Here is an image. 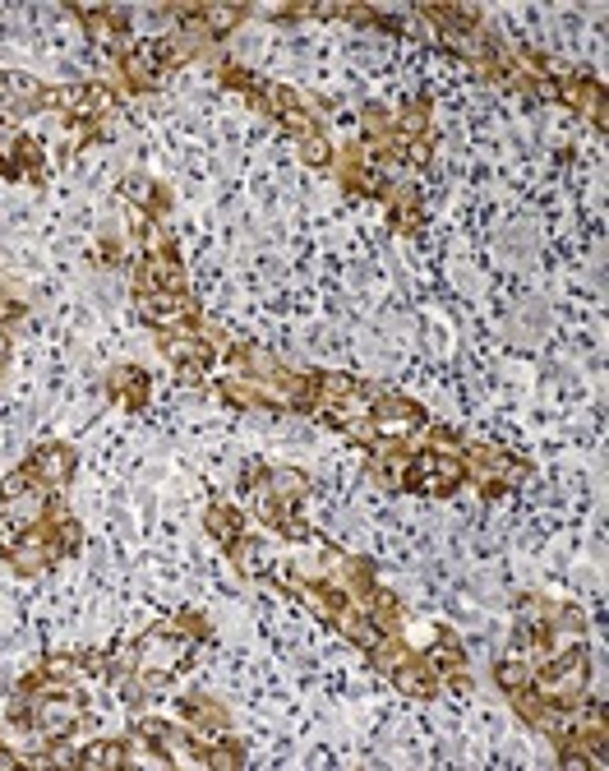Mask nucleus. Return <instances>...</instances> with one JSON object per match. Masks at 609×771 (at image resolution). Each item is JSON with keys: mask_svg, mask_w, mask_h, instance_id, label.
<instances>
[{"mask_svg": "<svg viewBox=\"0 0 609 771\" xmlns=\"http://www.w3.org/2000/svg\"><path fill=\"white\" fill-rule=\"evenodd\" d=\"M393 679H397V688H402V693H411V698H420V702H430L434 693H439V684H443L439 670H434L425 656H416V651H411V656L397 665Z\"/></svg>", "mask_w": 609, "mask_h": 771, "instance_id": "f03ea898", "label": "nucleus"}, {"mask_svg": "<svg viewBox=\"0 0 609 771\" xmlns=\"http://www.w3.org/2000/svg\"><path fill=\"white\" fill-rule=\"evenodd\" d=\"M10 361V333H5V328H0V365Z\"/></svg>", "mask_w": 609, "mask_h": 771, "instance_id": "4468645a", "label": "nucleus"}, {"mask_svg": "<svg viewBox=\"0 0 609 771\" xmlns=\"http://www.w3.org/2000/svg\"><path fill=\"white\" fill-rule=\"evenodd\" d=\"M203 527H208V536L222 545H231L236 536H245V518H240V508L231 504H213L208 513H203Z\"/></svg>", "mask_w": 609, "mask_h": 771, "instance_id": "0eeeda50", "label": "nucleus"}, {"mask_svg": "<svg viewBox=\"0 0 609 771\" xmlns=\"http://www.w3.org/2000/svg\"><path fill=\"white\" fill-rule=\"evenodd\" d=\"M167 628H176V633H185V638H190V642H203V638H208V619H203V615H194V610H180V615L171 619Z\"/></svg>", "mask_w": 609, "mask_h": 771, "instance_id": "9b49d317", "label": "nucleus"}, {"mask_svg": "<svg viewBox=\"0 0 609 771\" xmlns=\"http://www.w3.org/2000/svg\"><path fill=\"white\" fill-rule=\"evenodd\" d=\"M268 490L282 499V504H300L310 494V476L305 471H291V467H268Z\"/></svg>", "mask_w": 609, "mask_h": 771, "instance_id": "6e6552de", "label": "nucleus"}, {"mask_svg": "<svg viewBox=\"0 0 609 771\" xmlns=\"http://www.w3.org/2000/svg\"><path fill=\"white\" fill-rule=\"evenodd\" d=\"M425 448H430V453H439V458H462L466 439L457 430H448V425H425Z\"/></svg>", "mask_w": 609, "mask_h": 771, "instance_id": "1a4fd4ad", "label": "nucleus"}, {"mask_svg": "<svg viewBox=\"0 0 609 771\" xmlns=\"http://www.w3.org/2000/svg\"><path fill=\"white\" fill-rule=\"evenodd\" d=\"M130 762V744L125 739H93V744H84L79 753L70 758V767L79 771H120Z\"/></svg>", "mask_w": 609, "mask_h": 771, "instance_id": "20e7f679", "label": "nucleus"}, {"mask_svg": "<svg viewBox=\"0 0 609 771\" xmlns=\"http://www.w3.org/2000/svg\"><path fill=\"white\" fill-rule=\"evenodd\" d=\"M0 767L10 771V767H24V753H14L10 744H0Z\"/></svg>", "mask_w": 609, "mask_h": 771, "instance_id": "ddd939ff", "label": "nucleus"}, {"mask_svg": "<svg viewBox=\"0 0 609 771\" xmlns=\"http://www.w3.org/2000/svg\"><path fill=\"white\" fill-rule=\"evenodd\" d=\"M14 167H19V176H28V181L42 185V176H47V148L37 144L33 134H14Z\"/></svg>", "mask_w": 609, "mask_h": 771, "instance_id": "423d86ee", "label": "nucleus"}, {"mask_svg": "<svg viewBox=\"0 0 609 771\" xmlns=\"http://www.w3.org/2000/svg\"><path fill=\"white\" fill-rule=\"evenodd\" d=\"M111 398L125 402L130 411H139L148 402V374L139 370V365H120V370L111 374Z\"/></svg>", "mask_w": 609, "mask_h": 771, "instance_id": "39448f33", "label": "nucleus"}, {"mask_svg": "<svg viewBox=\"0 0 609 771\" xmlns=\"http://www.w3.org/2000/svg\"><path fill=\"white\" fill-rule=\"evenodd\" d=\"M370 421H374V434H379V439H411V434H420L430 425V416H425L411 398H402V393H379Z\"/></svg>", "mask_w": 609, "mask_h": 771, "instance_id": "f257e3e1", "label": "nucleus"}, {"mask_svg": "<svg viewBox=\"0 0 609 771\" xmlns=\"http://www.w3.org/2000/svg\"><path fill=\"white\" fill-rule=\"evenodd\" d=\"M28 467H33V476L47 485V490H60V485L74 476V453L65 444H42L33 458H28Z\"/></svg>", "mask_w": 609, "mask_h": 771, "instance_id": "7ed1b4c3", "label": "nucleus"}, {"mask_svg": "<svg viewBox=\"0 0 609 771\" xmlns=\"http://www.w3.org/2000/svg\"><path fill=\"white\" fill-rule=\"evenodd\" d=\"M300 157H305V167H328V162H333V144H328V134H310V139H300Z\"/></svg>", "mask_w": 609, "mask_h": 771, "instance_id": "9d476101", "label": "nucleus"}, {"mask_svg": "<svg viewBox=\"0 0 609 771\" xmlns=\"http://www.w3.org/2000/svg\"><path fill=\"white\" fill-rule=\"evenodd\" d=\"M97 259H102V264H120V259H125V245H120L116 236H102V241H97Z\"/></svg>", "mask_w": 609, "mask_h": 771, "instance_id": "f8f14e48", "label": "nucleus"}]
</instances>
